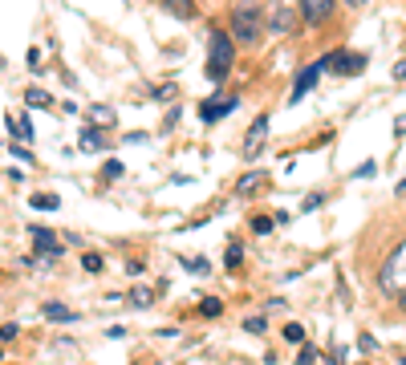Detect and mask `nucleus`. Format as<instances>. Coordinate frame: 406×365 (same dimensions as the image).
<instances>
[{
	"label": "nucleus",
	"mask_w": 406,
	"mask_h": 365,
	"mask_svg": "<svg viewBox=\"0 0 406 365\" xmlns=\"http://www.w3.org/2000/svg\"><path fill=\"white\" fill-rule=\"evenodd\" d=\"M264 29H269V12H264L260 4H236V8H232L227 33H232L236 45H260Z\"/></svg>",
	"instance_id": "nucleus-1"
},
{
	"label": "nucleus",
	"mask_w": 406,
	"mask_h": 365,
	"mask_svg": "<svg viewBox=\"0 0 406 365\" xmlns=\"http://www.w3.org/2000/svg\"><path fill=\"white\" fill-rule=\"evenodd\" d=\"M232 61H236V45H232V33H212V41H207V78L220 86L227 78V69H232Z\"/></svg>",
	"instance_id": "nucleus-2"
},
{
	"label": "nucleus",
	"mask_w": 406,
	"mask_h": 365,
	"mask_svg": "<svg viewBox=\"0 0 406 365\" xmlns=\"http://www.w3.org/2000/svg\"><path fill=\"white\" fill-rule=\"evenodd\" d=\"M382 288L394 292V296L406 292V244H398V252H390V260L382 268Z\"/></svg>",
	"instance_id": "nucleus-3"
},
{
	"label": "nucleus",
	"mask_w": 406,
	"mask_h": 365,
	"mask_svg": "<svg viewBox=\"0 0 406 365\" xmlns=\"http://www.w3.org/2000/svg\"><path fill=\"white\" fill-rule=\"evenodd\" d=\"M297 25H301V8H293L289 0H276V8L269 16V29L272 33H297Z\"/></svg>",
	"instance_id": "nucleus-4"
},
{
	"label": "nucleus",
	"mask_w": 406,
	"mask_h": 365,
	"mask_svg": "<svg viewBox=\"0 0 406 365\" xmlns=\"http://www.w3.org/2000/svg\"><path fill=\"white\" fill-rule=\"evenodd\" d=\"M361 69H365V57H361V53H346V49L329 53V73L350 78V73H361Z\"/></svg>",
	"instance_id": "nucleus-5"
},
{
	"label": "nucleus",
	"mask_w": 406,
	"mask_h": 365,
	"mask_svg": "<svg viewBox=\"0 0 406 365\" xmlns=\"http://www.w3.org/2000/svg\"><path fill=\"white\" fill-rule=\"evenodd\" d=\"M297 8L305 25H325L333 16V0H297Z\"/></svg>",
	"instance_id": "nucleus-6"
},
{
	"label": "nucleus",
	"mask_w": 406,
	"mask_h": 365,
	"mask_svg": "<svg viewBox=\"0 0 406 365\" xmlns=\"http://www.w3.org/2000/svg\"><path fill=\"white\" fill-rule=\"evenodd\" d=\"M321 73H329V57H325V61H313L309 69H301V78H297V86H293V102H301L305 93L313 90V86H317V78H321Z\"/></svg>",
	"instance_id": "nucleus-7"
},
{
	"label": "nucleus",
	"mask_w": 406,
	"mask_h": 365,
	"mask_svg": "<svg viewBox=\"0 0 406 365\" xmlns=\"http://www.w3.org/2000/svg\"><path fill=\"white\" fill-rule=\"evenodd\" d=\"M236 106H240V97H207V102L199 106V118H203V122H220Z\"/></svg>",
	"instance_id": "nucleus-8"
},
{
	"label": "nucleus",
	"mask_w": 406,
	"mask_h": 365,
	"mask_svg": "<svg viewBox=\"0 0 406 365\" xmlns=\"http://www.w3.org/2000/svg\"><path fill=\"white\" fill-rule=\"evenodd\" d=\"M264 134H269V114H260V118L248 126V134H244V158H256V154H260Z\"/></svg>",
	"instance_id": "nucleus-9"
},
{
	"label": "nucleus",
	"mask_w": 406,
	"mask_h": 365,
	"mask_svg": "<svg viewBox=\"0 0 406 365\" xmlns=\"http://www.w3.org/2000/svg\"><path fill=\"white\" fill-rule=\"evenodd\" d=\"M163 12H171L179 21H191L195 16V0H163Z\"/></svg>",
	"instance_id": "nucleus-10"
},
{
	"label": "nucleus",
	"mask_w": 406,
	"mask_h": 365,
	"mask_svg": "<svg viewBox=\"0 0 406 365\" xmlns=\"http://www.w3.org/2000/svg\"><path fill=\"white\" fill-rule=\"evenodd\" d=\"M29 207H37V211H57V207H61V199H57L53 191H37V195L29 199Z\"/></svg>",
	"instance_id": "nucleus-11"
},
{
	"label": "nucleus",
	"mask_w": 406,
	"mask_h": 365,
	"mask_svg": "<svg viewBox=\"0 0 406 365\" xmlns=\"http://www.w3.org/2000/svg\"><path fill=\"white\" fill-rule=\"evenodd\" d=\"M25 106H41V110H49V106H53V97H49L41 86H29V90H25Z\"/></svg>",
	"instance_id": "nucleus-12"
},
{
	"label": "nucleus",
	"mask_w": 406,
	"mask_h": 365,
	"mask_svg": "<svg viewBox=\"0 0 406 365\" xmlns=\"http://www.w3.org/2000/svg\"><path fill=\"white\" fill-rule=\"evenodd\" d=\"M41 313H45L49 320H74V317H78V313H74V309H65L61 301H49V305L41 309Z\"/></svg>",
	"instance_id": "nucleus-13"
},
{
	"label": "nucleus",
	"mask_w": 406,
	"mask_h": 365,
	"mask_svg": "<svg viewBox=\"0 0 406 365\" xmlns=\"http://www.w3.org/2000/svg\"><path fill=\"white\" fill-rule=\"evenodd\" d=\"M102 146H110V142L102 138V130L86 126V130H82V150H102Z\"/></svg>",
	"instance_id": "nucleus-14"
},
{
	"label": "nucleus",
	"mask_w": 406,
	"mask_h": 365,
	"mask_svg": "<svg viewBox=\"0 0 406 365\" xmlns=\"http://www.w3.org/2000/svg\"><path fill=\"white\" fill-rule=\"evenodd\" d=\"M260 182H264V171H248L244 179L236 182V191H240V195H252V191H256Z\"/></svg>",
	"instance_id": "nucleus-15"
},
{
	"label": "nucleus",
	"mask_w": 406,
	"mask_h": 365,
	"mask_svg": "<svg viewBox=\"0 0 406 365\" xmlns=\"http://www.w3.org/2000/svg\"><path fill=\"white\" fill-rule=\"evenodd\" d=\"M150 301H155L150 288H131V305H135V309H150Z\"/></svg>",
	"instance_id": "nucleus-16"
},
{
	"label": "nucleus",
	"mask_w": 406,
	"mask_h": 365,
	"mask_svg": "<svg viewBox=\"0 0 406 365\" xmlns=\"http://www.w3.org/2000/svg\"><path fill=\"white\" fill-rule=\"evenodd\" d=\"M90 118L98 122V126H114V110H110V106H93Z\"/></svg>",
	"instance_id": "nucleus-17"
},
{
	"label": "nucleus",
	"mask_w": 406,
	"mask_h": 365,
	"mask_svg": "<svg viewBox=\"0 0 406 365\" xmlns=\"http://www.w3.org/2000/svg\"><path fill=\"white\" fill-rule=\"evenodd\" d=\"M179 264H183V268H187V272H195V276H203V272H207V268H212V264H207L203 256H195V260H191V256H183Z\"/></svg>",
	"instance_id": "nucleus-18"
},
{
	"label": "nucleus",
	"mask_w": 406,
	"mask_h": 365,
	"mask_svg": "<svg viewBox=\"0 0 406 365\" xmlns=\"http://www.w3.org/2000/svg\"><path fill=\"white\" fill-rule=\"evenodd\" d=\"M199 313H203V317H220V313H224V305H220L216 296H203V301H199Z\"/></svg>",
	"instance_id": "nucleus-19"
},
{
	"label": "nucleus",
	"mask_w": 406,
	"mask_h": 365,
	"mask_svg": "<svg viewBox=\"0 0 406 365\" xmlns=\"http://www.w3.org/2000/svg\"><path fill=\"white\" fill-rule=\"evenodd\" d=\"M284 341H289V345H301V341H305V329H301V325H284Z\"/></svg>",
	"instance_id": "nucleus-20"
},
{
	"label": "nucleus",
	"mask_w": 406,
	"mask_h": 365,
	"mask_svg": "<svg viewBox=\"0 0 406 365\" xmlns=\"http://www.w3.org/2000/svg\"><path fill=\"white\" fill-rule=\"evenodd\" d=\"M82 268H86V272H102V256H98V252H86V256H82Z\"/></svg>",
	"instance_id": "nucleus-21"
},
{
	"label": "nucleus",
	"mask_w": 406,
	"mask_h": 365,
	"mask_svg": "<svg viewBox=\"0 0 406 365\" xmlns=\"http://www.w3.org/2000/svg\"><path fill=\"white\" fill-rule=\"evenodd\" d=\"M227 268H236V264H240V260H244V248H240V244H227Z\"/></svg>",
	"instance_id": "nucleus-22"
},
{
	"label": "nucleus",
	"mask_w": 406,
	"mask_h": 365,
	"mask_svg": "<svg viewBox=\"0 0 406 365\" xmlns=\"http://www.w3.org/2000/svg\"><path fill=\"white\" fill-rule=\"evenodd\" d=\"M272 224H276V220H264V215H252V231H256V235L272 231Z\"/></svg>",
	"instance_id": "nucleus-23"
},
{
	"label": "nucleus",
	"mask_w": 406,
	"mask_h": 365,
	"mask_svg": "<svg viewBox=\"0 0 406 365\" xmlns=\"http://www.w3.org/2000/svg\"><path fill=\"white\" fill-rule=\"evenodd\" d=\"M16 134L25 138V142H33V122L29 118H16Z\"/></svg>",
	"instance_id": "nucleus-24"
},
{
	"label": "nucleus",
	"mask_w": 406,
	"mask_h": 365,
	"mask_svg": "<svg viewBox=\"0 0 406 365\" xmlns=\"http://www.w3.org/2000/svg\"><path fill=\"white\" fill-rule=\"evenodd\" d=\"M244 329H248V333H264V329H269V320H264V317H248V320H244Z\"/></svg>",
	"instance_id": "nucleus-25"
},
{
	"label": "nucleus",
	"mask_w": 406,
	"mask_h": 365,
	"mask_svg": "<svg viewBox=\"0 0 406 365\" xmlns=\"http://www.w3.org/2000/svg\"><path fill=\"white\" fill-rule=\"evenodd\" d=\"M102 175H106V179H118V175H122V163H118V158H110V163L102 167Z\"/></svg>",
	"instance_id": "nucleus-26"
},
{
	"label": "nucleus",
	"mask_w": 406,
	"mask_h": 365,
	"mask_svg": "<svg viewBox=\"0 0 406 365\" xmlns=\"http://www.w3.org/2000/svg\"><path fill=\"white\" fill-rule=\"evenodd\" d=\"M321 203H325V191H313V195L305 199V211H313V207H321Z\"/></svg>",
	"instance_id": "nucleus-27"
},
{
	"label": "nucleus",
	"mask_w": 406,
	"mask_h": 365,
	"mask_svg": "<svg viewBox=\"0 0 406 365\" xmlns=\"http://www.w3.org/2000/svg\"><path fill=\"white\" fill-rule=\"evenodd\" d=\"M8 150H12V154H16V158H21V163H33V150H25V146H16V142H12V146H8Z\"/></svg>",
	"instance_id": "nucleus-28"
},
{
	"label": "nucleus",
	"mask_w": 406,
	"mask_h": 365,
	"mask_svg": "<svg viewBox=\"0 0 406 365\" xmlns=\"http://www.w3.org/2000/svg\"><path fill=\"white\" fill-rule=\"evenodd\" d=\"M374 171H378V163H374V158H365V163H361V167H358V175H361V179H370Z\"/></svg>",
	"instance_id": "nucleus-29"
},
{
	"label": "nucleus",
	"mask_w": 406,
	"mask_h": 365,
	"mask_svg": "<svg viewBox=\"0 0 406 365\" xmlns=\"http://www.w3.org/2000/svg\"><path fill=\"white\" fill-rule=\"evenodd\" d=\"M16 333H21V329H16V325H0V341H12V337H16Z\"/></svg>",
	"instance_id": "nucleus-30"
},
{
	"label": "nucleus",
	"mask_w": 406,
	"mask_h": 365,
	"mask_svg": "<svg viewBox=\"0 0 406 365\" xmlns=\"http://www.w3.org/2000/svg\"><path fill=\"white\" fill-rule=\"evenodd\" d=\"M394 134H398V138L406 134V114H403V118H398V122H394Z\"/></svg>",
	"instance_id": "nucleus-31"
},
{
	"label": "nucleus",
	"mask_w": 406,
	"mask_h": 365,
	"mask_svg": "<svg viewBox=\"0 0 406 365\" xmlns=\"http://www.w3.org/2000/svg\"><path fill=\"white\" fill-rule=\"evenodd\" d=\"M394 78H406V61H398V65H394Z\"/></svg>",
	"instance_id": "nucleus-32"
},
{
	"label": "nucleus",
	"mask_w": 406,
	"mask_h": 365,
	"mask_svg": "<svg viewBox=\"0 0 406 365\" xmlns=\"http://www.w3.org/2000/svg\"><path fill=\"white\" fill-rule=\"evenodd\" d=\"M346 4H350V8H361V4H365V0H346Z\"/></svg>",
	"instance_id": "nucleus-33"
},
{
	"label": "nucleus",
	"mask_w": 406,
	"mask_h": 365,
	"mask_svg": "<svg viewBox=\"0 0 406 365\" xmlns=\"http://www.w3.org/2000/svg\"><path fill=\"white\" fill-rule=\"evenodd\" d=\"M398 195H406V179H403V182H398Z\"/></svg>",
	"instance_id": "nucleus-34"
},
{
	"label": "nucleus",
	"mask_w": 406,
	"mask_h": 365,
	"mask_svg": "<svg viewBox=\"0 0 406 365\" xmlns=\"http://www.w3.org/2000/svg\"><path fill=\"white\" fill-rule=\"evenodd\" d=\"M403 309H406V292H403Z\"/></svg>",
	"instance_id": "nucleus-35"
},
{
	"label": "nucleus",
	"mask_w": 406,
	"mask_h": 365,
	"mask_svg": "<svg viewBox=\"0 0 406 365\" xmlns=\"http://www.w3.org/2000/svg\"><path fill=\"white\" fill-rule=\"evenodd\" d=\"M403 365H406V353H403Z\"/></svg>",
	"instance_id": "nucleus-36"
}]
</instances>
